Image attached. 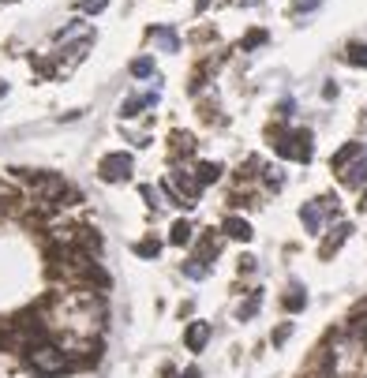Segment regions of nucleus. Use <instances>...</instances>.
I'll list each match as a JSON object with an SVG mask.
<instances>
[{"label":"nucleus","instance_id":"nucleus-1","mask_svg":"<svg viewBox=\"0 0 367 378\" xmlns=\"http://www.w3.org/2000/svg\"><path fill=\"white\" fill-rule=\"evenodd\" d=\"M270 135L277 139V154H281V158H292V162H311V131L285 135L281 127H270Z\"/></svg>","mask_w":367,"mask_h":378},{"label":"nucleus","instance_id":"nucleus-2","mask_svg":"<svg viewBox=\"0 0 367 378\" xmlns=\"http://www.w3.org/2000/svg\"><path fill=\"white\" fill-rule=\"evenodd\" d=\"M30 364H34L42 375H60V371H71V360L64 356L57 344H30Z\"/></svg>","mask_w":367,"mask_h":378},{"label":"nucleus","instance_id":"nucleus-3","mask_svg":"<svg viewBox=\"0 0 367 378\" xmlns=\"http://www.w3.org/2000/svg\"><path fill=\"white\" fill-rule=\"evenodd\" d=\"M131 154H124V150H116V154H105L98 162V173H101V180L105 184H116V180H127L131 176Z\"/></svg>","mask_w":367,"mask_h":378},{"label":"nucleus","instance_id":"nucleus-4","mask_svg":"<svg viewBox=\"0 0 367 378\" xmlns=\"http://www.w3.org/2000/svg\"><path fill=\"white\" fill-rule=\"evenodd\" d=\"M34 191L42 195L45 206H53L57 199H64V180L60 176H34Z\"/></svg>","mask_w":367,"mask_h":378},{"label":"nucleus","instance_id":"nucleus-5","mask_svg":"<svg viewBox=\"0 0 367 378\" xmlns=\"http://www.w3.org/2000/svg\"><path fill=\"white\" fill-rule=\"evenodd\" d=\"M210 323H191L188 329H184V344H188L191 352H203L206 349V341H210Z\"/></svg>","mask_w":367,"mask_h":378},{"label":"nucleus","instance_id":"nucleus-6","mask_svg":"<svg viewBox=\"0 0 367 378\" xmlns=\"http://www.w3.org/2000/svg\"><path fill=\"white\" fill-rule=\"evenodd\" d=\"M221 229H225V236H233V240H251L255 232H251V225L244 221V217H225V225H221Z\"/></svg>","mask_w":367,"mask_h":378},{"label":"nucleus","instance_id":"nucleus-7","mask_svg":"<svg viewBox=\"0 0 367 378\" xmlns=\"http://www.w3.org/2000/svg\"><path fill=\"white\" fill-rule=\"evenodd\" d=\"M150 42H157L165 53H177V49H180V38L173 34L169 27H157V30H150Z\"/></svg>","mask_w":367,"mask_h":378},{"label":"nucleus","instance_id":"nucleus-8","mask_svg":"<svg viewBox=\"0 0 367 378\" xmlns=\"http://www.w3.org/2000/svg\"><path fill=\"white\" fill-rule=\"evenodd\" d=\"M300 221H304L307 232H318V229H322V210H318V203H304V210H300Z\"/></svg>","mask_w":367,"mask_h":378},{"label":"nucleus","instance_id":"nucleus-9","mask_svg":"<svg viewBox=\"0 0 367 378\" xmlns=\"http://www.w3.org/2000/svg\"><path fill=\"white\" fill-rule=\"evenodd\" d=\"M281 307H285V311H304V307H307V292H304L300 285H292L289 296L281 300Z\"/></svg>","mask_w":367,"mask_h":378},{"label":"nucleus","instance_id":"nucleus-10","mask_svg":"<svg viewBox=\"0 0 367 378\" xmlns=\"http://www.w3.org/2000/svg\"><path fill=\"white\" fill-rule=\"evenodd\" d=\"M191 221H173V229H169V244H177V247H184L191 240Z\"/></svg>","mask_w":367,"mask_h":378},{"label":"nucleus","instance_id":"nucleus-11","mask_svg":"<svg viewBox=\"0 0 367 378\" xmlns=\"http://www.w3.org/2000/svg\"><path fill=\"white\" fill-rule=\"evenodd\" d=\"M356 154H360V142H345V147H341L338 154H333V162H330V165H333V168H345Z\"/></svg>","mask_w":367,"mask_h":378},{"label":"nucleus","instance_id":"nucleus-12","mask_svg":"<svg viewBox=\"0 0 367 378\" xmlns=\"http://www.w3.org/2000/svg\"><path fill=\"white\" fill-rule=\"evenodd\" d=\"M345 60L353 64V68H367V45H360V42H353L345 49Z\"/></svg>","mask_w":367,"mask_h":378},{"label":"nucleus","instance_id":"nucleus-13","mask_svg":"<svg viewBox=\"0 0 367 378\" xmlns=\"http://www.w3.org/2000/svg\"><path fill=\"white\" fill-rule=\"evenodd\" d=\"M218 176H221V165H218V162H203V165H199V176H195V180H199V188H203V184H214Z\"/></svg>","mask_w":367,"mask_h":378},{"label":"nucleus","instance_id":"nucleus-14","mask_svg":"<svg viewBox=\"0 0 367 378\" xmlns=\"http://www.w3.org/2000/svg\"><path fill=\"white\" fill-rule=\"evenodd\" d=\"M364 180H367V158H364L360 165H353V168L345 173V184H349V188H360Z\"/></svg>","mask_w":367,"mask_h":378},{"label":"nucleus","instance_id":"nucleus-15","mask_svg":"<svg viewBox=\"0 0 367 378\" xmlns=\"http://www.w3.org/2000/svg\"><path fill=\"white\" fill-rule=\"evenodd\" d=\"M150 101H154V98H127L124 105H121V116H124V120H127V116H139V109L150 105Z\"/></svg>","mask_w":367,"mask_h":378},{"label":"nucleus","instance_id":"nucleus-16","mask_svg":"<svg viewBox=\"0 0 367 378\" xmlns=\"http://www.w3.org/2000/svg\"><path fill=\"white\" fill-rule=\"evenodd\" d=\"M157 251H162L157 240H139V244H135V255H142V259H157Z\"/></svg>","mask_w":367,"mask_h":378},{"label":"nucleus","instance_id":"nucleus-17","mask_svg":"<svg viewBox=\"0 0 367 378\" xmlns=\"http://www.w3.org/2000/svg\"><path fill=\"white\" fill-rule=\"evenodd\" d=\"M173 150H184V154H191V150H195V139H191V135H184V131H173Z\"/></svg>","mask_w":367,"mask_h":378},{"label":"nucleus","instance_id":"nucleus-18","mask_svg":"<svg viewBox=\"0 0 367 378\" xmlns=\"http://www.w3.org/2000/svg\"><path fill=\"white\" fill-rule=\"evenodd\" d=\"M259 303H262V292H251V296H247V303H240V318H251L255 311H259Z\"/></svg>","mask_w":367,"mask_h":378},{"label":"nucleus","instance_id":"nucleus-19","mask_svg":"<svg viewBox=\"0 0 367 378\" xmlns=\"http://www.w3.org/2000/svg\"><path fill=\"white\" fill-rule=\"evenodd\" d=\"M131 75H154V60H150V56L131 60Z\"/></svg>","mask_w":367,"mask_h":378},{"label":"nucleus","instance_id":"nucleus-20","mask_svg":"<svg viewBox=\"0 0 367 378\" xmlns=\"http://www.w3.org/2000/svg\"><path fill=\"white\" fill-rule=\"evenodd\" d=\"M206 270H210V266H206V259H191L188 266H184L188 277H206Z\"/></svg>","mask_w":367,"mask_h":378},{"label":"nucleus","instance_id":"nucleus-21","mask_svg":"<svg viewBox=\"0 0 367 378\" xmlns=\"http://www.w3.org/2000/svg\"><path fill=\"white\" fill-rule=\"evenodd\" d=\"M262 42H266V30H251V34L240 42V49H255V45H262Z\"/></svg>","mask_w":367,"mask_h":378},{"label":"nucleus","instance_id":"nucleus-22","mask_svg":"<svg viewBox=\"0 0 367 378\" xmlns=\"http://www.w3.org/2000/svg\"><path fill=\"white\" fill-rule=\"evenodd\" d=\"M105 4H109V0H83V12L86 15H98V12H105Z\"/></svg>","mask_w":367,"mask_h":378},{"label":"nucleus","instance_id":"nucleus-23","mask_svg":"<svg viewBox=\"0 0 367 378\" xmlns=\"http://www.w3.org/2000/svg\"><path fill=\"white\" fill-rule=\"evenodd\" d=\"M289 333H292V326L285 323V326H277V333H274V344H285L289 341Z\"/></svg>","mask_w":367,"mask_h":378},{"label":"nucleus","instance_id":"nucleus-24","mask_svg":"<svg viewBox=\"0 0 367 378\" xmlns=\"http://www.w3.org/2000/svg\"><path fill=\"white\" fill-rule=\"evenodd\" d=\"M184 378H199V371H195V367H188V371H184Z\"/></svg>","mask_w":367,"mask_h":378},{"label":"nucleus","instance_id":"nucleus-25","mask_svg":"<svg viewBox=\"0 0 367 378\" xmlns=\"http://www.w3.org/2000/svg\"><path fill=\"white\" fill-rule=\"evenodd\" d=\"M165 378H177V375H173V371H165Z\"/></svg>","mask_w":367,"mask_h":378}]
</instances>
